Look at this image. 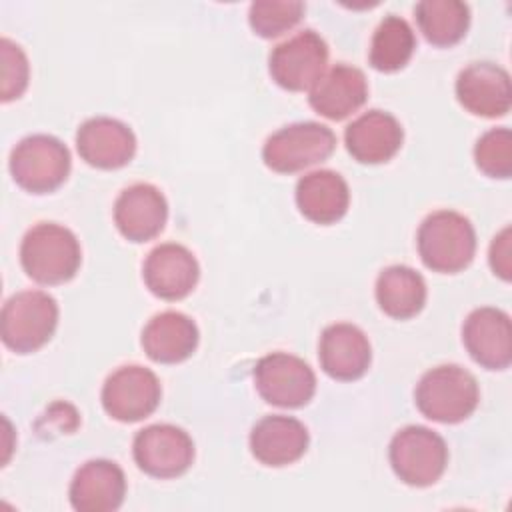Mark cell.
Here are the masks:
<instances>
[{
	"label": "cell",
	"mask_w": 512,
	"mask_h": 512,
	"mask_svg": "<svg viewBox=\"0 0 512 512\" xmlns=\"http://www.w3.org/2000/svg\"><path fill=\"white\" fill-rule=\"evenodd\" d=\"M414 16L424 38L438 48L458 44L470 26V8L460 0H422Z\"/></svg>",
	"instance_id": "obj_25"
},
{
	"label": "cell",
	"mask_w": 512,
	"mask_h": 512,
	"mask_svg": "<svg viewBox=\"0 0 512 512\" xmlns=\"http://www.w3.org/2000/svg\"><path fill=\"white\" fill-rule=\"evenodd\" d=\"M474 162L490 178L506 180L512 176V132L506 126L490 128L474 146Z\"/></svg>",
	"instance_id": "obj_28"
},
{
	"label": "cell",
	"mask_w": 512,
	"mask_h": 512,
	"mask_svg": "<svg viewBox=\"0 0 512 512\" xmlns=\"http://www.w3.org/2000/svg\"><path fill=\"white\" fill-rule=\"evenodd\" d=\"M0 60H2L0 98L2 102H10L20 98L28 88L30 66L24 50L6 36L0 40Z\"/></svg>",
	"instance_id": "obj_29"
},
{
	"label": "cell",
	"mask_w": 512,
	"mask_h": 512,
	"mask_svg": "<svg viewBox=\"0 0 512 512\" xmlns=\"http://www.w3.org/2000/svg\"><path fill=\"white\" fill-rule=\"evenodd\" d=\"M162 386L158 376L140 364L116 368L102 386V406L118 422L132 424L148 418L160 404Z\"/></svg>",
	"instance_id": "obj_10"
},
{
	"label": "cell",
	"mask_w": 512,
	"mask_h": 512,
	"mask_svg": "<svg viewBox=\"0 0 512 512\" xmlns=\"http://www.w3.org/2000/svg\"><path fill=\"white\" fill-rule=\"evenodd\" d=\"M512 250H510V228L506 226L498 236H494L492 244H490V268L494 270V274H498L502 280H510V272H512V258H510Z\"/></svg>",
	"instance_id": "obj_30"
},
{
	"label": "cell",
	"mask_w": 512,
	"mask_h": 512,
	"mask_svg": "<svg viewBox=\"0 0 512 512\" xmlns=\"http://www.w3.org/2000/svg\"><path fill=\"white\" fill-rule=\"evenodd\" d=\"M310 444V436L306 426L282 414L264 416L252 426L250 432V452L252 456L272 468L288 466L300 460Z\"/></svg>",
	"instance_id": "obj_20"
},
{
	"label": "cell",
	"mask_w": 512,
	"mask_h": 512,
	"mask_svg": "<svg viewBox=\"0 0 512 512\" xmlns=\"http://www.w3.org/2000/svg\"><path fill=\"white\" fill-rule=\"evenodd\" d=\"M368 98V82L360 68L350 64H334L310 88L308 102L320 116L328 120H344L364 106Z\"/></svg>",
	"instance_id": "obj_21"
},
{
	"label": "cell",
	"mask_w": 512,
	"mask_h": 512,
	"mask_svg": "<svg viewBox=\"0 0 512 512\" xmlns=\"http://www.w3.org/2000/svg\"><path fill=\"white\" fill-rule=\"evenodd\" d=\"M394 474L408 486L426 488L440 480L448 464V446L440 434L426 426H404L388 446Z\"/></svg>",
	"instance_id": "obj_6"
},
{
	"label": "cell",
	"mask_w": 512,
	"mask_h": 512,
	"mask_svg": "<svg viewBox=\"0 0 512 512\" xmlns=\"http://www.w3.org/2000/svg\"><path fill=\"white\" fill-rule=\"evenodd\" d=\"M136 466L154 478L182 476L194 462V442L174 424H150L136 432L132 442Z\"/></svg>",
	"instance_id": "obj_11"
},
{
	"label": "cell",
	"mask_w": 512,
	"mask_h": 512,
	"mask_svg": "<svg viewBox=\"0 0 512 512\" xmlns=\"http://www.w3.org/2000/svg\"><path fill=\"white\" fill-rule=\"evenodd\" d=\"M146 288L162 300H182L198 284L200 266L196 256L182 244L164 242L152 248L142 266Z\"/></svg>",
	"instance_id": "obj_14"
},
{
	"label": "cell",
	"mask_w": 512,
	"mask_h": 512,
	"mask_svg": "<svg viewBox=\"0 0 512 512\" xmlns=\"http://www.w3.org/2000/svg\"><path fill=\"white\" fill-rule=\"evenodd\" d=\"M304 2L298 0H256L250 4L248 22L254 34L272 40L292 30L304 16Z\"/></svg>",
	"instance_id": "obj_27"
},
{
	"label": "cell",
	"mask_w": 512,
	"mask_h": 512,
	"mask_svg": "<svg viewBox=\"0 0 512 512\" xmlns=\"http://www.w3.org/2000/svg\"><path fill=\"white\" fill-rule=\"evenodd\" d=\"M404 130L396 116L384 110H368L344 130L348 154L360 164H382L402 148Z\"/></svg>",
	"instance_id": "obj_19"
},
{
	"label": "cell",
	"mask_w": 512,
	"mask_h": 512,
	"mask_svg": "<svg viewBox=\"0 0 512 512\" xmlns=\"http://www.w3.org/2000/svg\"><path fill=\"white\" fill-rule=\"evenodd\" d=\"M254 384L258 394L278 408L306 406L316 392L314 370L288 352L262 356L254 366Z\"/></svg>",
	"instance_id": "obj_9"
},
{
	"label": "cell",
	"mask_w": 512,
	"mask_h": 512,
	"mask_svg": "<svg viewBox=\"0 0 512 512\" xmlns=\"http://www.w3.org/2000/svg\"><path fill=\"white\" fill-rule=\"evenodd\" d=\"M318 360L322 370L340 382L362 378L372 362L368 336L354 324L336 322L322 330L318 342Z\"/></svg>",
	"instance_id": "obj_17"
},
{
	"label": "cell",
	"mask_w": 512,
	"mask_h": 512,
	"mask_svg": "<svg viewBox=\"0 0 512 512\" xmlns=\"http://www.w3.org/2000/svg\"><path fill=\"white\" fill-rule=\"evenodd\" d=\"M8 168L14 182L26 192L48 194L66 182L72 158L66 144L56 136L32 134L12 148Z\"/></svg>",
	"instance_id": "obj_5"
},
{
	"label": "cell",
	"mask_w": 512,
	"mask_h": 512,
	"mask_svg": "<svg viewBox=\"0 0 512 512\" xmlns=\"http://www.w3.org/2000/svg\"><path fill=\"white\" fill-rule=\"evenodd\" d=\"M456 98L474 116H506L512 106L510 74L494 62H472L456 78Z\"/></svg>",
	"instance_id": "obj_13"
},
{
	"label": "cell",
	"mask_w": 512,
	"mask_h": 512,
	"mask_svg": "<svg viewBox=\"0 0 512 512\" xmlns=\"http://www.w3.org/2000/svg\"><path fill=\"white\" fill-rule=\"evenodd\" d=\"M336 148L334 132L320 122H294L270 134L262 148L264 164L280 174H294L320 164Z\"/></svg>",
	"instance_id": "obj_7"
},
{
	"label": "cell",
	"mask_w": 512,
	"mask_h": 512,
	"mask_svg": "<svg viewBox=\"0 0 512 512\" xmlns=\"http://www.w3.org/2000/svg\"><path fill=\"white\" fill-rule=\"evenodd\" d=\"M296 206L314 224H334L348 212L350 190L346 180L334 170H314L296 184Z\"/></svg>",
	"instance_id": "obj_23"
},
{
	"label": "cell",
	"mask_w": 512,
	"mask_h": 512,
	"mask_svg": "<svg viewBox=\"0 0 512 512\" xmlns=\"http://www.w3.org/2000/svg\"><path fill=\"white\" fill-rule=\"evenodd\" d=\"M58 304L42 290H22L2 308L0 334L6 348L16 354L40 350L56 332Z\"/></svg>",
	"instance_id": "obj_4"
},
{
	"label": "cell",
	"mask_w": 512,
	"mask_h": 512,
	"mask_svg": "<svg viewBox=\"0 0 512 512\" xmlns=\"http://www.w3.org/2000/svg\"><path fill=\"white\" fill-rule=\"evenodd\" d=\"M200 340L196 322L176 310H166L148 320L142 330V348L152 362L178 364L188 360Z\"/></svg>",
	"instance_id": "obj_22"
},
{
	"label": "cell",
	"mask_w": 512,
	"mask_h": 512,
	"mask_svg": "<svg viewBox=\"0 0 512 512\" xmlns=\"http://www.w3.org/2000/svg\"><path fill=\"white\" fill-rule=\"evenodd\" d=\"M80 158L100 170L126 166L136 154V136L132 128L110 116H94L80 124L76 132Z\"/></svg>",
	"instance_id": "obj_15"
},
{
	"label": "cell",
	"mask_w": 512,
	"mask_h": 512,
	"mask_svg": "<svg viewBox=\"0 0 512 512\" xmlns=\"http://www.w3.org/2000/svg\"><path fill=\"white\" fill-rule=\"evenodd\" d=\"M68 496L78 512H114L126 496L124 470L112 460H88L76 470Z\"/></svg>",
	"instance_id": "obj_18"
},
{
	"label": "cell",
	"mask_w": 512,
	"mask_h": 512,
	"mask_svg": "<svg viewBox=\"0 0 512 512\" xmlns=\"http://www.w3.org/2000/svg\"><path fill=\"white\" fill-rule=\"evenodd\" d=\"M462 342L470 358L486 370H504L512 362L510 316L492 306L472 310L462 324Z\"/></svg>",
	"instance_id": "obj_12"
},
{
	"label": "cell",
	"mask_w": 512,
	"mask_h": 512,
	"mask_svg": "<svg viewBox=\"0 0 512 512\" xmlns=\"http://www.w3.org/2000/svg\"><path fill=\"white\" fill-rule=\"evenodd\" d=\"M414 50L416 36L412 26L396 14H388L372 34L368 60L378 72H396L410 62Z\"/></svg>",
	"instance_id": "obj_26"
},
{
	"label": "cell",
	"mask_w": 512,
	"mask_h": 512,
	"mask_svg": "<svg viewBox=\"0 0 512 512\" xmlns=\"http://www.w3.org/2000/svg\"><path fill=\"white\" fill-rule=\"evenodd\" d=\"M416 246L426 268L440 274H456L474 260L476 232L464 214L436 210L422 220Z\"/></svg>",
	"instance_id": "obj_2"
},
{
	"label": "cell",
	"mask_w": 512,
	"mask_h": 512,
	"mask_svg": "<svg viewBox=\"0 0 512 512\" xmlns=\"http://www.w3.org/2000/svg\"><path fill=\"white\" fill-rule=\"evenodd\" d=\"M326 64L328 44L310 28L280 42L268 56L272 80L290 92L310 90L326 72Z\"/></svg>",
	"instance_id": "obj_8"
},
{
	"label": "cell",
	"mask_w": 512,
	"mask_h": 512,
	"mask_svg": "<svg viewBox=\"0 0 512 512\" xmlns=\"http://www.w3.org/2000/svg\"><path fill=\"white\" fill-rule=\"evenodd\" d=\"M476 378L458 364H442L422 374L414 390V402L422 416L440 424H458L478 406Z\"/></svg>",
	"instance_id": "obj_3"
},
{
	"label": "cell",
	"mask_w": 512,
	"mask_h": 512,
	"mask_svg": "<svg viewBox=\"0 0 512 512\" xmlns=\"http://www.w3.org/2000/svg\"><path fill=\"white\" fill-rule=\"evenodd\" d=\"M168 220V202L164 194L146 182L124 188L114 202V224L130 242H148L156 238Z\"/></svg>",
	"instance_id": "obj_16"
},
{
	"label": "cell",
	"mask_w": 512,
	"mask_h": 512,
	"mask_svg": "<svg viewBox=\"0 0 512 512\" xmlns=\"http://www.w3.org/2000/svg\"><path fill=\"white\" fill-rule=\"evenodd\" d=\"M374 294L386 316L408 320L424 308L428 292L420 272L404 264H392L378 274Z\"/></svg>",
	"instance_id": "obj_24"
},
{
	"label": "cell",
	"mask_w": 512,
	"mask_h": 512,
	"mask_svg": "<svg viewBox=\"0 0 512 512\" xmlns=\"http://www.w3.org/2000/svg\"><path fill=\"white\" fill-rule=\"evenodd\" d=\"M80 262V242L74 232L62 224L38 222L22 238L20 264L38 284L54 286L72 280Z\"/></svg>",
	"instance_id": "obj_1"
}]
</instances>
